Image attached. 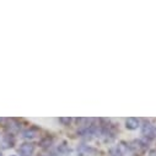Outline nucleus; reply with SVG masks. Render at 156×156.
Listing matches in <instances>:
<instances>
[{"label":"nucleus","instance_id":"1","mask_svg":"<svg viewBox=\"0 0 156 156\" xmlns=\"http://www.w3.org/2000/svg\"><path fill=\"white\" fill-rule=\"evenodd\" d=\"M33 151H34V146H33V144H31V143H25V144H22V145L20 146V150H19V152H20L21 156H31V155L33 154Z\"/></svg>","mask_w":156,"mask_h":156},{"label":"nucleus","instance_id":"2","mask_svg":"<svg viewBox=\"0 0 156 156\" xmlns=\"http://www.w3.org/2000/svg\"><path fill=\"white\" fill-rule=\"evenodd\" d=\"M143 134L145 135V136H149V138H154L155 136V134H156V129L151 126V124H145L144 126V128H143Z\"/></svg>","mask_w":156,"mask_h":156},{"label":"nucleus","instance_id":"3","mask_svg":"<svg viewBox=\"0 0 156 156\" xmlns=\"http://www.w3.org/2000/svg\"><path fill=\"white\" fill-rule=\"evenodd\" d=\"M126 127L128 129H136L139 127V121L136 118H129L126 122Z\"/></svg>","mask_w":156,"mask_h":156},{"label":"nucleus","instance_id":"4","mask_svg":"<svg viewBox=\"0 0 156 156\" xmlns=\"http://www.w3.org/2000/svg\"><path fill=\"white\" fill-rule=\"evenodd\" d=\"M0 156H2V152H0Z\"/></svg>","mask_w":156,"mask_h":156}]
</instances>
